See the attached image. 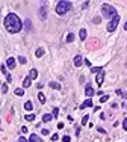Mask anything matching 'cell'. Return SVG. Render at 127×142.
<instances>
[{
  "label": "cell",
  "instance_id": "cell-1",
  "mask_svg": "<svg viewBox=\"0 0 127 142\" xmlns=\"http://www.w3.org/2000/svg\"><path fill=\"white\" fill-rule=\"evenodd\" d=\"M3 24L6 27V30L11 32V33H17L23 29V21L18 18L17 14H8L5 21H3Z\"/></svg>",
  "mask_w": 127,
  "mask_h": 142
},
{
  "label": "cell",
  "instance_id": "cell-2",
  "mask_svg": "<svg viewBox=\"0 0 127 142\" xmlns=\"http://www.w3.org/2000/svg\"><path fill=\"white\" fill-rule=\"evenodd\" d=\"M71 2H67V0H61V2H57L56 5V12L59 14V15H64V14H67L68 11L71 9Z\"/></svg>",
  "mask_w": 127,
  "mask_h": 142
},
{
  "label": "cell",
  "instance_id": "cell-3",
  "mask_svg": "<svg viewBox=\"0 0 127 142\" xmlns=\"http://www.w3.org/2000/svg\"><path fill=\"white\" fill-rule=\"evenodd\" d=\"M101 14H103L105 18H113L115 15H118L117 14V9H115L113 6H111V5H107V3H105L101 6Z\"/></svg>",
  "mask_w": 127,
  "mask_h": 142
},
{
  "label": "cell",
  "instance_id": "cell-4",
  "mask_svg": "<svg viewBox=\"0 0 127 142\" xmlns=\"http://www.w3.org/2000/svg\"><path fill=\"white\" fill-rule=\"evenodd\" d=\"M118 23H120V17H118V15H115L113 18L107 23V27H106V29H107V32H113L115 29H117Z\"/></svg>",
  "mask_w": 127,
  "mask_h": 142
},
{
  "label": "cell",
  "instance_id": "cell-5",
  "mask_svg": "<svg viewBox=\"0 0 127 142\" xmlns=\"http://www.w3.org/2000/svg\"><path fill=\"white\" fill-rule=\"evenodd\" d=\"M82 64H83L82 54H76L74 56V67H82Z\"/></svg>",
  "mask_w": 127,
  "mask_h": 142
},
{
  "label": "cell",
  "instance_id": "cell-6",
  "mask_svg": "<svg viewBox=\"0 0 127 142\" xmlns=\"http://www.w3.org/2000/svg\"><path fill=\"white\" fill-rule=\"evenodd\" d=\"M85 94H86V97H88V98H91L92 95L95 94V91L92 89V86H91V85H86V88H85Z\"/></svg>",
  "mask_w": 127,
  "mask_h": 142
},
{
  "label": "cell",
  "instance_id": "cell-7",
  "mask_svg": "<svg viewBox=\"0 0 127 142\" xmlns=\"http://www.w3.org/2000/svg\"><path fill=\"white\" fill-rule=\"evenodd\" d=\"M103 79H105V70L99 71V74H97V85H99V86L103 85Z\"/></svg>",
  "mask_w": 127,
  "mask_h": 142
},
{
  "label": "cell",
  "instance_id": "cell-8",
  "mask_svg": "<svg viewBox=\"0 0 127 142\" xmlns=\"http://www.w3.org/2000/svg\"><path fill=\"white\" fill-rule=\"evenodd\" d=\"M29 142H42V139L39 138L38 135H35V133H32L30 136H29V139H27Z\"/></svg>",
  "mask_w": 127,
  "mask_h": 142
},
{
  "label": "cell",
  "instance_id": "cell-9",
  "mask_svg": "<svg viewBox=\"0 0 127 142\" xmlns=\"http://www.w3.org/2000/svg\"><path fill=\"white\" fill-rule=\"evenodd\" d=\"M91 106H92V100L88 98V100H85V101H83V104H80V109L83 110L85 107H91Z\"/></svg>",
  "mask_w": 127,
  "mask_h": 142
},
{
  "label": "cell",
  "instance_id": "cell-10",
  "mask_svg": "<svg viewBox=\"0 0 127 142\" xmlns=\"http://www.w3.org/2000/svg\"><path fill=\"white\" fill-rule=\"evenodd\" d=\"M6 65H8V68H15V59L14 58H8V61H6Z\"/></svg>",
  "mask_w": 127,
  "mask_h": 142
},
{
  "label": "cell",
  "instance_id": "cell-11",
  "mask_svg": "<svg viewBox=\"0 0 127 142\" xmlns=\"http://www.w3.org/2000/svg\"><path fill=\"white\" fill-rule=\"evenodd\" d=\"M45 17H47V12H45V6H41V9H39V18H41V20H45Z\"/></svg>",
  "mask_w": 127,
  "mask_h": 142
},
{
  "label": "cell",
  "instance_id": "cell-12",
  "mask_svg": "<svg viewBox=\"0 0 127 142\" xmlns=\"http://www.w3.org/2000/svg\"><path fill=\"white\" fill-rule=\"evenodd\" d=\"M32 85V79L30 77H26L24 80H23V88H29Z\"/></svg>",
  "mask_w": 127,
  "mask_h": 142
},
{
  "label": "cell",
  "instance_id": "cell-13",
  "mask_svg": "<svg viewBox=\"0 0 127 142\" xmlns=\"http://www.w3.org/2000/svg\"><path fill=\"white\" fill-rule=\"evenodd\" d=\"M49 85H50V88H51V89H56V91H61V85H59V83H57V82H50Z\"/></svg>",
  "mask_w": 127,
  "mask_h": 142
},
{
  "label": "cell",
  "instance_id": "cell-14",
  "mask_svg": "<svg viewBox=\"0 0 127 142\" xmlns=\"http://www.w3.org/2000/svg\"><path fill=\"white\" fill-rule=\"evenodd\" d=\"M51 120H53V115H50V113H45V115H42V121H44V122H50Z\"/></svg>",
  "mask_w": 127,
  "mask_h": 142
},
{
  "label": "cell",
  "instance_id": "cell-15",
  "mask_svg": "<svg viewBox=\"0 0 127 142\" xmlns=\"http://www.w3.org/2000/svg\"><path fill=\"white\" fill-rule=\"evenodd\" d=\"M29 77H30V79H36V77H38V71L35 70V68L29 71Z\"/></svg>",
  "mask_w": 127,
  "mask_h": 142
},
{
  "label": "cell",
  "instance_id": "cell-16",
  "mask_svg": "<svg viewBox=\"0 0 127 142\" xmlns=\"http://www.w3.org/2000/svg\"><path fill=\"white\" fill-rule=\"evenodd\" d=\"M79 36H80V39H82V41H85V39H86V29H80Z\"/></svg>",
  "mask_w": 127,
  "mask_h": 142
},
{
  "label": "cell",
  "instance_id": "cell-17",
  "mask_svg": "<svg viewBox=\"0 0 127 142\" xmlns=\"http://www.w3.org/2000/svg\"><path fill=\"white\" fill-rule=\"evenodd\" d=\"M24 109H26V110H32V109H33L32 101H26V103H24Z\"/></svg>",
  "mask_w": 127,
  "mask_h": 142
},
{
  "label": "cell",
  "instance_id": "cell-18",
  "mask_svg": "<svg viewBox=\"0 0 127 142\" xmlns=\"http://www.w3.org/2000/svg\"><path fill=\"white\" fill-rule=\"evenodd\" d=\"M35 54H36V58H42L44 56V48H38Z\"/></svg>",
  "mask_w": 127,
  "mask_h": 142
},
{
  "label": "cell",
  "instance_id": "cell-19",
  "mask_svg": "<svg viewBox=\"0 0 127 142\" xmlns=\"http://www.w3.org/2000/svg\"><path fill=\"white\" fill-rule=\"evenodd\" d=\"M15 95H18V97H21V95H24V91H23L21 88H17V89H15Z\"/></svg>",
  "mask_w": 127,
  "mask_h": 142
},
{
  "label": "cell",
  "instance_id": "cell-20",
  "mask_svg": "<svg viewBox=\"0 0 127 142\" xmlns=\"http://www.w3.org/2000/svg\"><path fill=\"white\" fill-rule=\"evenodd\" d=\"M74 41V35H73V33H68V35H67V42H73Z\"/></svg>",
  "mask_w": 127,
  "mask_h": 142
},
{
  "label": "cell",
  "instance_id": "cell-21",
  "mask_svg": "<svg viewBox=\"0 0 127 142\" xmlns=\"http://www.w3.org/2000/svg\"><path fill=\"white\" fill-rule=\"evenodd\" d=\"M38 98H39V101H41V103H45V95H44L42 92L38 94Z\"/></svg>",
  "mask_w": 127,
  "mask_h": 142
},
{
  "label": "cell",
  "instance_id": "cell-22",
  "mask_svg": "<svg viewBox=\"0 0 127 142\" xmlns=\"http://www.w3.org/2000/svg\"><path fill=\"white\" fill-rule=\"evenodd\" d=\"M2 92H3V94H6V92H8V83L2 85Z\"/></svg>",
  "mask_w": 127,
  "mask_h": 142
},
{
  "label": "cell",
  "instance_id": "cell-23",
  "mask_svg": "<svg viewBox=\"0 0 127 142\" xmlns=\"http://www.w3.org/2000/svg\"><path fill=\"white\" fill-rule=\"evenodd\" d=\"M18 62H20V64H26L27 59L24 58V56H20V58H18Z\"/></svg>",
  "mask_w": 127,
  "mask_h": 142
},
{
  "label": "cell",
  "instance_id": "cell-24",
  "mask_svg": "<svg viewBox=\"0 0 127 142\" xmlns=\"http://www.w3.org/2000/svg\"><path fill=\"white\" fill-rule=\"evenodd\" d=\"M101 70H103L101 67H95V68H91V71H92V73H99V71H101Z\"/></svg>",
  "mask_w": 127,
  "mask_h": 142
},
{
  "label": "cell",
  "instance_id": "cell-25",
  "mask_svg": "<svg viewBox=\"0 0 127 142\" xmlns=\"http://www.w3.org/2000/svg\"><path fill=\"white\" fill-rule=\"evenodd\" d=\"M109 100V95H103V97L100 98V103H105V101H107Z\"/></svg>",
  "mask_w": 127,
  "mask_h": 142
},
{
  "label": "cell",
  "instance_id": "cell-26",
  "mask_svg": "<svg viewBox=\"0 0 127 142\" xmlns=\"http://www.w3.org/2000/svg\"><path fill=\"white\" fill-rule=\"evenodd\" d=\"M62 141H64V142H71V138H70L68 135H65V136L62 138Z\"/></svg>",
  "mask_w": 127,
  "mask_h": 142
},
{
  "label": "cell",
  "instance_id": "cell-27",
  "mask_svg": "<svg viewBox=\"0 0 127 142\" xmlns=\"http://www.w3.org/2000/svg\"><path fill=\"white\" fill-rule=\"evenodd\" d=\"M0 70H2V73H3L5 76L8 74V70H6V67H5V65H2V67H0Z\"/></svg>",
  "mask_w": 127,
  "mask_h": 142
},
{
  "label": "cell",
  "instance_id": "cell-28",
  "mask_svg": "<svg viewBox=\"0 0 127 142\" xmlns=\"http://www.w3.org/2000/svg\"><path fill=\"white\" fill-rule=\"evenodd\" d=\"M26 120L27 121H33L35 120V115H26Z\"/></svg>",
  "mask_w": 127,
  "mask_h": 142
},
{
  "label": "cell",
  "instance_id": "cell-29",
  "mask_svg": "<svg viewBox=\"0 0 127 142\" xmlns=\"http://www.w3.org/2000/svg\"><path fill=\"white\" fill-rule=\"evenodd\" d=\"M86 122H88V115H85V116L82 118V126H85Z\"/></svg>",
  "mask_w": 127,
  "mask_h": 142
},
{
  "label": "cell",
  "instance_id": "cell-30",
  "mask_svg": "<svg viewBox=\"0 0 127 142\" xmlns=\"http://www.w3.org/2000/svg\"><path fill=\"white\" fill-rule=\"evenodd\" d=\"M6 82H8V83H11V82H12V76H11L9 73L6 74Z\"/></svg>",
  "mask_w": 127,
  "mask_h": 142
},
{
  "label": "cell",
  "instance_id": "cell-31",
  "mask_svg": "<svg viewBox=\"0 0 127 142\" xmlns=\"http://www.w3.org/2000/svg\"><path fill=\"white\" fill-rule=\"evenodd\" d=\"M41 133H42L44 136H47V135H49L50 132H49V128H42V130H41Z\"/></svg>",
  "mask_w": 127,
  "mask_h": 142
},
{
  "label": "cell",
  "instance_id": "cell-32",
  "mask_svg": "<svg viewBox=\"0 0 127 142\" xmlns=\"http://www.w3.org/2000/svg\"><path fill=\"white\" fill-rule=\"evenodd\" d=\"M57 113H59V109L55 107V109H53V116H57Z\"/></svg>",
  "mask_w": 127,
  "mask_h": 142
},
{
  "label": "cell",
  "instance_id": "cell-33",
  "mask_svg": "<svg viewBox=\"0 0 127 142\" xmlns=\"http://www.w3.org/2000/svg\"><path fill=\"white\" fill-rule=\"evenodd\" d=\"M123 127H124V130H127V118H124V121H123Z\"/></svg>",
  "mask_w": 127,
  "mask_h": 142
},
{
  "label": "cell",
  "instance_id": "cell-34",
  "mask_svg": "<svg viewBox=\"0 0 127 142\" xmlns=\"http://www.w3.org/2000/svg\"><path fill=\"white\" fill-rule=\"evenodd\" d=\"M18 142H29V141H27V139L24 138V136H21V138L18 139Z\"/></svg>",
  "mask_w": 127,
  "mask_h": 142
},
{
  "label": "cell",
  "instance_id": "cell-35",
  "mask_svg": "<svg viewBox=\"0 0 127 142\" xmlns=\"http://www.w3.org/2000/svg\"><path fill=\"white\" fill-rule=\"evenodd\" d=\"M26 29H27V30L30 29V21H29V20H26Z\"/></svg>",
  "mask_w": 127,
  "mask_h": 142
},
{
  "label": "cell",
  "instance_id": "cell-36",
  "mask_svg": "<svg viewBox=\"0 0 127 142\" xmlns=\"http://www.w3.org/2000/svg\"><path fill=\"white\" fill-rule=\"evenodd\" d=\"M57 139H59V136H57V135H53V136H51V141H57Z\"/></svg>",
  "mask_w": 127,
  "mask_h": 142
},
{
  "label": "cell",
  "instance_id": "cell-37",
  "mask_svg": "<svg viewBox=\"0 0 127 142\" xmlns=\"http://www.w3.org/2000/svg\"><path fill=\"white\" fill-rule=\"evenodd\" d=\"M97 130H99L100 133H106V130H105V128H101V127H97Z\"/></svg>",
  "mask_w": 127,
  "mask_h": 142
},
{
  "label": "cell",
  "instance_id": "cell-38",
  "mask_svg": "<svg viewBox=\"0 0 127 142\" xmlns=\"http://www.w3.org/2000/svg\"><path fill=\"white\" fill-rule=\"evenodd\" d=\"M94 23H95V24H99V23H100V18H99V17H95V18H94Z\"/></svg>",
  "mask_w": 127,
  "mask_h": 142
},
{
  "label": "cell",
  "instance_id": "cell-39",
  "mask_svg": "<svg viewBox=\"0 0 127 142\" xmlns=\"http://www.w3.org/2000/svg\"><path fill=\"white\" fill-rule=\"evenodd\" d=\"M21 132L23 133H27V127H21Z\"/></svg>",
  "mask_w": 127,
  "mask_h": 142
},
{
  "label": "cell",
  "instance_id": "cell-40",
  "mask_svg": "<svg viewBox=\"0 0 127 142\" xmlns=\"http://www.w3.org/2000/svg\"><path fill=\"white\" fill-rule=\"evenodd\" d=\"M57 128H64V122H59V124H57Z\"/></svg>",
  "mask_w": 127,
  "mask_h": 142
},
{
  "label": "cell",
  "instance_id": "cell-41",
  "mask_svg": "<svg viewBox=\"0 0 127 142\" xmlns=\"http://www.w3.org/2000/svg\"><path fill=\"white\" fill-rule=\"evenodd\" d=\"M121 97H123V98H127V92H123V94H121Z\"/></svg>",
  "mask_w": 127,
  "mask_h": 142
},
{
  "label": "cell",
  "instance_id": "cell-42",
  "mask_svg": "<svg viewBox=\"0 0 127 142\" xmlns=\"http://www.w3.org/2000/svg\"><path fill=\"white\" fill-rule=\"evenodd\" d=\"M124 30H127V21H126V24H124Z\"/></svg>",
  "mask_w": 127,
  "mask_h": 142
},
{
  "label": "cell",
  "instance_id": "cell-43",
  "mask_svg": "<svg viewBox=\"0 0 127 142\" xmlns=\"http://www.w3.org/2000/svg\"><path fill=\"white\" fill-rule=\"evenodd\" d=\"M126 107H127V106H126Z\"/></svg>",
  "mask_w": 127,
  "mask_h": 142
}]
</instances>
